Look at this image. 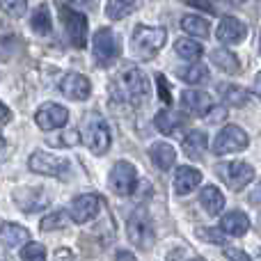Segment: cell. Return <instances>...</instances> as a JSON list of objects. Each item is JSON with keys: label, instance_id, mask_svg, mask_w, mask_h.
<instances>
[{"label": "cell", "instance_id": "20", "mask_svg": "<svg viewBox=\"0 0 261 261\" xmlns=\"http://www.w3.org/2000/svg\"><path fill=\"white\" fill-rule=\"evenodd\" d=\"M153 124H156V128L161 130L163 135H174L186 122H184V115L181 113H176V110H172V108H163L161 113L153 117Z\"/></svg>", "mask_w": 261, "mask_h": 261}, {"label": "cell", "instance_id": "30", "mask_svg": "<svg viewBox=\"0 0 261 261\" xmlns=\"http://www.w3.org/2000/svg\"><path fill=\"white\" fill-rule=\"evenodd\" d=\"M174 50H176V55H181L184 60H190V62H197V60L202 58V53H204L202 44H199V41H195V39H188V37L176 39Z\"/></svg>", "mask_w": 261, "mask_h": 261}, {"label": "cell", "instance_id": "22", "mask_svg": "<svg viewBox=\"0 0 261 261\" xmlns=\"http://www.w3.org/2000/svg\"><path fill=\"white\" fill-rule=\"evenodd\" d=\"M218 94H220V99L227 106H236V108H243L250 101V92L241 85H231V83H220L218 85Z\"/></svg>", "mask_w": 261, "mask_h": 261}, {"label": "cell", "instance_id": "13", "mask_svg": "<svg viewBox=\"0 0 261 261\" xmlns=\"http://www.w3.org/2000/svg\"><path fill=\"white\" fill-rule=\"evenodd\" d=\"M60 92L71 101H85L92 94V85L83 73H67L60 81Z\"/></svg>", "mask_w": 261, "mask_h": 261}, {"label": "cell", "instance_id": "43", "mask_svg": "<svg viewBox=\"0 0 261 261\" xmlns=\"http://www.w3.org/2000/svg\"><path fill=\"white\" fill-rule=\"evenodd\" d=\"M0 108H3V126H7V124H9V119H12V113H9V108H7V106H0Z\"/></svg>", "mask_w": 261, "mask_h": 261}, {"label": "cell", "instance_id": "42", "mask_svg": "<svg viewBox=\"0 0 261 261\" xmlns=\"http://www.w3.org/2000/svg\"><path fill=\"white\" fill-rule=\"evenodd\" d=\"M252 92H254V96H259L261 99V71L254 76V87H252Z\"/></svg>", "mask_w": 261, "mask_h": 261}, {"label": "cell", "instance_id": "10", "mask_svg": "<svg viewBox=\"0 0 261 261\" xmlns=\"http://www.w3.org/2000/svg\"><path fill=\"white\" fill-rule=\"evenodd\" d=\"M218 174L231 190H243L250 181L254 179V167L243 161H231V163H220L218 165Z\"/></svg>", "mask_w": 261, "mask_h": 261}, {"label": "cell", "instance_id": "26", "mask_svg": "<svg viewBox=\"0 0 261 261\" xmlns=\"http://www.w3.org/2000/svg\"><path fill=\"white\" fill-rule=\"evenodd\" d=\"M211 62L216 64L220 71L225 73H239L241 71V62L229 48H216L211 50Z\"/></svg>", "mask_w": 261, "mask_h": 261}, {"label": "cell", "instance_id": "27", "mask_svg": "<svg viewBox=\"0 0 261 261\" xmlns=\"http://www.w3.org/2000/svg\"><path fill=\"white\" fill-rule=\"evenodd\" d=\"M138 5H140V0H108L106 16L110 21H122V18H126L128 14H133L138 9Z\"/></svg>", "mask_w": 261, "mask_h": 261}, {"label": "cell", "instance_id": "14", "mask_svg": "<svg viewBox=\"0 0 261 261\" xmlns=\"http://www.w3.org/2000/svg\"><path fill=\"white\" fill-rule=\"evenodd\" d=\"M216 35L218 41H222V44H241L248 37V28L236 16H222L220 23H218Z\"/></svg>", "mask_w": 261, "mask_h": 261}, {"label": "cell", "instance_id": "5", "mask_svg": "<svg viewBox=\"0 0 261 261\" xmlns=\"http://www.w3.org/2000/svg\"><path fill=\"white\" fill-rule=\"evenodd\" d=\"M83 140H85V144L90 147L92 153L103 156V153L110 149V144H113L110 128H108V124H106V119L99 117V115H87L85 117V135H83Z\"/></svg>", "mask_w": 261, "mask_h": 261}, {"label": "cell", "instance_id": "8", "mask_svg": "<svg viewBox=\"0 0 261 261\" xmlns=\"http://www.w3.org/2000/svg\"><path fill=\"white\" fill-rule=\"evenodd\" d=\"M108 186L115 195H119V197L133 195L135 186H138V172H135L133 163H128V161L115 163L113 170H110V176H108Z\"/></svg>", "mask_w": 261, "mask_h": 261}, {"label": "cell", "instance_id": "44", "mask_svg": "<svg viewBox=\"0 0 261 261\" xmlns=\"http://www.w3.org/2000/svg\"><path fill=\"white\" fill-rule=\"evenodd\" d=\"M117 261H135V257L130 252H124V250H119V252H117Z\"/></svg>", "mask_w": 261, "mask_h": 261}, {"label": "cell", "instance_id": "23", "mask_svg": "<svg viewBox=\"0 0 261 261\" xmlns=\"http://www.w3.org/2000/svg\"><path fill=\"white\" fill-rule=\"evenodd\" d=\"M30 243V231L16 222H3V245L5 248H23Z\"/></svg>", "mask_w": 261, "mask_h": 261}, {"label": "cell", "instance_id": "31", "mask_svg": "<svg viewBox=\"0 0 261 261\" xmlns=\"http://www.w3.org/2000/svg\"><path fill=\"white\" fill-rule=\"evenodd\" d=\"M179 78L186 81L188 85H202V83L208 81V67H204L202 62H195L188 69H184V71L179 69Z\"/></svg>", "mask_w": 261, "mask_h": 261}, {"label": "cell", "instance_id": "2", "mask_svg": "<svg viewBox=\"0 0 261 261\" xmlns=\"http://www.w3.org/2000/svg\"><path fill=\"white\" fill-rule=\"evenodd\" d=\"M167 32L165 28H156V25H138L133 30V39H130V48H133L135 58L140 60H153L161 48L165 46Z\"/></svg>", "mask_w": 261, "mask_h": 261}, {"label": "cell", "instance_id": "15", "mask_svg": "<svg viewBox=\"0 0 261 261\" xmlns=\"http://www.w3.org/2000/svg\"><path fill=\"white\" fill-rule=\"evenodd\" d=\"M181 108L195 117H206V113L213 108V99L202 90H186L181 94Z\"/></svg>", "mask_w": 261, "mask_h": 261}, {"label": "cell", "instance_id": "17", "mask_svg": "<svg viewBox=\"0 0 261 261\" xmlns=\"http://www.w3.org/2000/svg\"><path fill=\"white\" fill-rule=\"evenodd\" d=\"M202 172L197 170V167H190V165H181L179 170H176L174 174V193L179 195V197H184V195H190L193 190H197V186L202 184Z\"/></svg>", "mask_w": 261, "mask_h": 261}, {"label": "cell", "instance_id": "39", "mask_svg": "<svg viewBox=\"0 0 261 261\" xmlns=\"http://www.w3.org/2000/svg\"><path fill=\"white\" fill-rule=\"evenodd\" d=\"M193 257H188V248H174L170 254H167L165 261H190Z\"/></svg>", "mask_w": 261, "mask_h": 261}, {"label": "cell", "instance_id": "19", "mask_svg": "<svg viewBox=\"0 0 261 261\" xmlns=\"http://www.w3.org/2000/svg\"><path fill=\"white\" fill-rule=\"evenodd\" d=\"M149 158H151V163L158 167V170L167 172L174 167L176 163V151L172 149L170 142H153L151 147H149Z\"/></svg>", "mask_w": 261, "mask_h": 261}, {"label": "cell", "instance_id": "25", "mask_svg": "<svg viewBox=\"0 0 261 261\" xmlns=\"http://www.w3.org/2000/svg\"><path fill=\"white\" fill-rule=\"evenodd\" d=\"M71 213L64 211V208H55V211L46 213L44 218H41V231H60V229H67L69 225H71Z\"/></svg>", "mask_w": 261, "mask_h": 261}, {"label": "cell", "instance_id": "33", "mask_svg": "<svg viewBox=\"0 0 261 261\" xmlns=\"http://www.w3.org/2000/svg\"><path fill=\"white\" fill-rule=\"evenodd\" d=\"M3 7H5V12H7L9 16L21 18L23 14H25V9H28V0H3Z\"/></svg>", "mask_w": 261, "mask_h": 261}, {"label": "cell", "instance_id": "40", "mask_svg": "<svg viewBox=\"0 0 261 261\" xmlns=\"http://www.w3.org/2000/svg\"><path fill=\"white\" fill-rule=\"evenodd\" d=\"M190 7H197V9H204L208 14H216V7H213V0H186Z\"/></svg>", "mask_w": 261, "mask_h": 261}, {"label": "cell", "instance_id": "6", "mask_svg": "<svg viewBox=\"0 0 261 261\" xmlns=\"http://www.w3.org/2000/svg\"><path fill=\"white\" fill-rule=\"evenodd\" d=\"M28 167H30L35 174H41V176H60L62 179L69 170H71V163L67 158H60L55 153H48V151H32L30 158H28Z\"/></svg>", "mask_w": 261, "mask_h": 261}, {"label": "cell", "instance_id": "36", "mask_svg": "<svg viewBox=\"0 0 261 261\" xmlns=\"http://www.w3.org/2000/svg\"><path fill=\"white\" fill-rule=\"evenodd\" d=\"M156 85H158V94H161L163 103L170 106V103H172V96H170V83H167V78L163 76V73H156Z\"/></svg>", "mask_w": 261, "mask_h": 261}, {"label": "cell", "instance_id": "9", "mask_svg": "<svg viewBox=\"0 0 261 261\" xmlns=\"http://www.w3.org/2000/svg\"><path fill=\"white\" fill-rule=\"evenodd\" d=\"M60 16H62V23H64V30H67V37L71 41V46L76 48H85L87 46V16L78 9L69 7L64 5L60 9Z\"/></svg>", "mask_w": 261, "mask_h": 261}, {"label": "cell", "instance_id": "12", "mask_svg": "<svg viewBox=\"0 0 261 261\" xmlns=\"http://www.w3.org/2000/svg\"><path fill=\"white\" fill-rule=\"evenodd\" d=\"M69 213H71L73 222L76 225H85V222L94 220L96 213H99V197L92 193L78 195V197L71 199V206H69Z\"/></svg>", "mask_w": 261, "mask_h": 261}, {"label": "cell", "instance_id": "1", "mask_svg": "<svg viewBox=\"0 0 261 261\" xmlns=\"http://www.w3.org/2000/svg\"><path fill=\"white\" fill-rule=\"evenodd\" d=\"M115 90L119 92L124 101H128L130 106H142L149 101V83L147 76L140 71L138 67H128L122 69L115 81Z\"/></svg>", "mask_w": 261, "mask_h": 261}, {"label": "cell", "instance_id": "47", "mask_svg": "<svg viewBox=\"0 0 261 261\" xmlns=\"http://www.w3.org/2000/svg\"><path fill=\"white\" fill-rule=\"evenodd\" d=\"M259 227H261V218H259Z\"/></svg>", "mask_w": 261, "mask_h": 261}, {"label": "cell", "instance_id": "45", "mask_svg": "<svg viewBox=\"0 0 261 261\" xmlns=\"http://www.w3.org/2000/svg\"><path fill=\"white\" fill-rule=\"evenodd\" d=\"M190 261H204V259H199V257H193V259H190Z\"/></svg>", "mask_w": 261, "mask_h": 261}, {"label": "cell", "instance_id": "35", "mask_svg": "<svg viewBox=\"0 0 261 261\" xmlns=\"http://www.w3.org/2000/svg\"><path fill=\"white\" fill-rule=\"evenodd\" d=\"M55 144L58 147H76V144H81V133L78 130H67L55 140Z\"/></svg>", "mask_w": 261, "mask_h": 261}, {"label": "cell", "instance_id": "21", "mask_svg": "<svg viewBox=\"0 0 261 261\" xmlns=\"http://www.w3.org/2000/svg\"><path fill=\"white\" fill-rule=\"evenodd\" d=\"M199 204L208 216H218L225 208V195L218 190V186H204L199 193Z\"/></svg>", "mask_w": 261, "mask_h": 261}, {"label": "cell", "instance_id": "37", "mask_svg": "<svg viewBox=\"0 0 261 261\" xmlns=\"http://www.w3.org/2000/svg\"><path fill=\"white\" fill-rule=\"evenodd\" d=\"M225 257L229 261H252V257L248 252H243L239 248H225Z\"/></svg>", "mask_w": 261, "mask_h": 261}, {"label": "cell", "instance_id": "3", "mask_svg": "<svg viewBox=\"0 0 261 261\" xmlns=\"http://www.w3.org/2000/svg\"><path fill=\"white\" fill-rule=\"evenodd\" d=\"M126 236L138 250H151L153 241H156V231H153V222L144 208L130 213L126 222Z\"/></svg>", "mask_w": 261, "mask_h": 261}, {"label": "cell", "instance_id": "46", "mask_svg": "<svg viewBox=\"0 0 261 261\" xmlns=\"http://www.w3.org/2000/svg\"><path fill=\"white\" fill-rule=\"evenodd\" d=\"M259 53H261V39H259Z\"/></svg>", "mask_w": 261, "mask_h": 261}, {"label": "cell", "instance_id": "18", "mask_svg": "<svg viewBox=\"0 0 261 261\" xmlns=\"http://www.w3.org/2000/svg\"><path fill=\"white\" fill-rule=\"evenodd\" d=\"M220 229L227 236H245L250 231V218L243 211H229L220 218Z\"/></svg>", "mask_w": 261, "mask_h": 261}, {"label": "cell", "instance_id": "24", "mask_svg": "<svg viewBox=\"0 0 261 261\" xmlns=\"http://www.w3.org/2000/svg\"><path fill=\"white\" fill-rule=\"evenodd\" d=\"M206 147H208V138L204 130H190V133L184 138V144H181L184 153L188 158H193V161L202 158V153L206 151Z\"/></svg>", "mask_w": 261, "mask_h": 261}, {"label": "cell", "instance_id": "11", "mask_svg": "<svg viewBox=\"0 0 261 261\" xmlns=\"http://www.w3.org/2000/svg\"><path fill=\"white\" fill-rule=\"evenodd\" d=\"M35 122L41 130H60L67 126L69 110L60 103H44L35 113Z\"/></svg>", "mask_w": 261, "mask_h": 261}, {"label": "cell", "instance_id": "4", "mask_svg": "<svg viewBox=\"0 0 261 261\" xmlns=\"http://www.w3.org/2000/svg\"><path fill=\"white\" fill-rule=\"evenodd\" d=\"M92 53L99 67L108 69L117 62L119 58V39L110 28H99L92 37Z\"/></svg>", "mask_w": 261, "mask_h": 261}, {"label": "cell", "instance_id": "32", "mask_svg": "<svg viewBox=\"0 0 261 261\" xmlns=\"http://www.w3.org/2000/svg\"><path fill=\"white\" fill-rule=\"evenodd\" d=\"M21 259L23 261H46V248L41 243H25L21 250Z\"/></svg>", "mask_w": 261, "mask_h": 261}, {"label": "cell", "instance_id": "16", "mask_svg": "<svg viewBox=\"0 0 261 261\" xmlns=\"http://www.w3.org/2000/svg\"><path fill=\"white\" fill-rule=\"evenodd\" d=\"M14 204L21 208L23 213H32V211H39L48 204V197L41 188H21L14 193Z\"/></svg>", "mask_w": 261, "mask_h": 261}, {"label": "cell", "instance_id": "38", "mask_svg": "<svg viewBox=\"0 0 261 261\" xmlns=\"http://www.w3.org/2000/svg\"><path fill=\"white\" fill-rule=\"evenodd\" d=\"M225 117H227V110H225V108H216V106H213V108L206 113V122H208V124L225 122Z\"/></svg>", "mask_w": 261, "mask_h": 261}, {"label": "cell", "instance_id": "41", "mask_svg": "<svg viewBox=\"0 0 261 261\" xmlns=\"http://www.w3.org/2000/svg\"><path fill=\"white\" fill-rule=\"evenodd\" d=\"M248 202H250V204H261V176H259L257 184L252 186V190H250Z\"/></svg>", "mask_w": 261, "mask_h": 261}, {"label": "cell", "instance_id": "28", "mask_svg": "<svg viewBox=\"0 0 261 261\" xmlns=\"http://www.w3.org/2000/svg\"><path fill=\"white\" fill-rule=\"evenodd\" d=\"M181 28H184L190 37H199V39H206L208 32H211L208 21L202 16H197V14H186V16L181 18Z\"/></svg>", "mask_w": 261, "mask_h": 261}, {"label": "cell", "instance_id": "29", "mask_svg": "<svg viewBox=\"0 0 261 261\" xmlns=\"http://www.w3.org/2000/svg\"><path fill=\"white\" fill-rule=\"evenodd\" d=\"M30 28L35 30V35H41V37H46L50 30H53L48 5H39V7L35 9V14H32V18H30Z\"/></svg>", "mask_w": 261, "mask_h": 261}, {"label": "cell", "instance_id": "7", "mask_svg": "<svg viewBox=\"0 0 261 261\" xmlns=\"http://www.w3.org/2000/svg\"><path fill=\"white\" fill-rule=\"evenodd\" d=\"M248 144H250L248 133L241 126L229 124V126L222 128L220 133L216 135V140H213V153H216V156H227V153H236V151L248 149Z\"/></svg>", "mask_w": 261, "mask_h": 261}, {"label": "cell", "instance_id": "34", "mask_svg": "<svg viewBox=\"0 0 261 261\" xmlns=\"http://www.w3.org/2000/svg\"><path fill=\"white\" fill-rule=\"evenodd\" d=\"M220 231L211 229V227H199V229H197V239L208 241V243H225V234H220Z\"/></svg>", "mask_w": 261, "mask_h": 261}]
</instances>
